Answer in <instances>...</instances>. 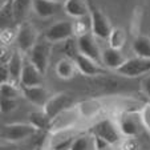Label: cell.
<instances>
[{
  "label": "cell",
  "instance_id": "1",
  "mask_svg": "<svg viewBox=\"0 0 150 150\" xmlns=\"http://www.w3.org/2000/svg\"><path fill=\"white\" fill-rule=\"evenodd\" d=\"M37 132V129L29 122H12L1 126V139L6 142H20L29 138Z\"/></svg>",
  "mask_w": 150,
  "mask_h": 150
},
{
  "label": "cell",
  "instance_id": "2",
  "mask_svg": "<svg viewBox=\"0 0 150 150\" xmlns=\"http://www.w3.org/2000/svg\"><path fill=\"white\" fill-rule=\"evenodd\" d=\"M116 73L125 79H137L146 76L147 73H150V60L138 56L126 59V61L117 69Z\"/></svg>",
  "mask_w": 150,
  "mask_h": 150
},
{
  "label": "cell",
  "instance_id": "3",
  "mask_svg": "<svg viewBox=\"0 0 150 150\" xmlns=\"http://www.w3.org/2000/svg\"><path fill=\"white\" fill-rule=\"evenodd\" d=\"M52 42L47 41L45 39L40 40L35 44V47L31 49L29 52V61L41 72L42 74H45L48 71V65H49V57H51V47Z\"/></svg>",
  "mask_w": 150,
  "mask_h": 150
},
{
  "label": "cell",
  "instance_id": "4",
  "mask_svg": "<svg viewBox=\"0 0 150 150\" xmlns=\"http://www.w3.org/2000/svg\"><path fill=\"white\" fill-rule=\"evenodd\" d=\"M16 45L17 49L21 52H31V49L35 47L37 40V32L35 27L28 21L20 23L16 29Z\"/></svg>",
  "mask_w": 150,
  "mask_h": 150
},
{
  "label": "cell",
  "instance_id": "5",
  "mask_svg": "<svg viewBox=\"0 0 150 150\" xmlns=\"http://www.w3.org/2000/svg\"><path fill=\"white\" fill-rule=\"evenodd\" d=\"M74 36L73 23L69 20H60L52 24L44 33V39L49 42H61L72 39Z\"/></svg>",
  "mask_w": 150,
  "mask_h": 150
},
{
  "label": "cell",
  "instance_id": "6",
  "mask_svg": "<svg viewBox=\"0 0 150 150\" xmlns=\"http://www.w3.org/2000/svg\"><path fill=\"white\" fill-rule=\"evenodd\" d=\"M91 20H92V33L96 36V39L108 40L112 33V27L106 15L98 9L96 6L91 8Z\"/></svg>",
  "mask_w": 150,
  "mask_h": 150
},
{
  "label": "cell",
  "instance_id": "7",
  "mask_svg": "<svg viewBox=\"0 0 150 150\" xmlns=\"http://www.w3.org/2000/svg\"><path fill=\"white\" fill-rule=\"evenodd\" d=\"M76 42L77 48H79V53L94 60V61H97L98 64L102 65V51L100 49L98 44L96 41V36L92 32L77 37Z\"/></svg>",
  "mask_w": 150,
  "mask_h": 150
},
{
  "label": "cell",
  "instance_id": "8",
  "mask_svg": "<svg viewBox=\"0 0 150 150\" xmlns=\"http://www.w3.org/2000/svg\"><path fill=\"white\" fill-rule=\"evenodd\" d=\"M93 136H97L100 138L105 139L106 142L112 145H116L121 141V130L117 127L110 120L104 118L98 121L93 126Z\"/></svg>",
  "mask_w": 150,
  "mask_h": 150
},
{
  "label": "cell",
  "instance_id": "9",
  "mask_svg": "<svg viewBox=\"0 0 150 150\" xmlns=\"http://www.w3.org/2000/svg\"><path fill=\"white\" fill-rule=\"evenodd\" d=\"M73 60L76 62L79 72L86 77H100L101 74L106 73V71H105L106 68L104 65H101L97 61H94V60L89 59V57L84 56L81 53H77L73 57Z\"/></svg>",
  "mask_w": 150,
  "mask_h": 150
},
{
  "label": "cell",
  "instance_id": "10",
  "mask_svg": "<svg viewBox=\"0 0 150 150\" xmlns=\"http://www.w3.org/2000/svg\"><path fill=\"white\" fill-rule=\"evenodd\" d=\"M21 96L31 102L32 105L37 106V108L44 109L48 101L51 100V94L42 85L39 86H27V88H21Z\"/></svg>",
  "mask_w": 150,
  "mask_h": 150
},
{
  "label": "cell",
  "instance_id": "11",
  "mask_svg": "<svg viewBox=\"0 0 150 150\" xmlns=\"http://www.w3.org/2000/svg\"><path fill=\"white\" fill-rule=\"evenodd\" d=\"M42 77H44V74H42L28 59L24 61L23 72H21V76H20L19 84L21 88H27V86H39V85H42V82H44V79H42Z\"/></svg>",
  "mask_w": 150,
  "mask_h": 150
},
{
  "label": "cell",
  "instance_id": "12",
  "mask_svg": "<svg viewBox=\"0 0 150 150\" xmlns=\"http://www.w3.org/2000/svg\"><path fill=\"white\" fill-rule=\"evenodd\" d=\"M72 102H73V100H72L71 96H68V94H65V93H60V94H56V96L51 97V100H49L48 104L45 105L44 110L53 120L54 117L59 116L60 113L71 109Z\"/></svg>",
  "mask_w": 150,
  "mask_h": 150
},
{
  "label": "cell",
  "instance_id": "13",
  "mask_svg": "<svg viewBox=\"0 0 150 150\" xmlns=\"http://www.w3.org/2000/svg\"><path fill=\"white\" fill-rule=\"evenodd\" d=\"M32 9L39 17L48 19L64 9V4L59 0H33Z\"/></svg>",
  "mask_w": 150,
  "mask_h": 150
},
{
  "label": "cell",
  "instance_id": "14",
  "mask_svg": "<svg viewBox=\"0 0 150 150\" xmlns=\"http://www.w3.org/2000/svg\"><path fill=\"white\" fill-rule=\"evenodd\" d=\"M126 59L127 57H125V54L122 53V49H116L112 47L102 49V65L113 72H116L126 61Z\"/></svg>",
  "mask_w": 150,
  "mask_h": 150
},
{
  "label": "cell",
  "instance_id": "15",
  "mask_svg": "<svg viewBox=\"0 0 150 150\" xmlns=\"http://www.w3.org/2000/svg\"><path fill=\"white\" fill-rule=\"evenodd\" d=\"M64 9L69 17L81 19L91 15V4L86 0H64Z\"/></svg>",
  "mask_w": 150,
  "mask_h": 150
},
{
  "label": "cell",
  "instance_id": "16",
  "mask_svg": "<svg viewBox=\"0 0 150 150\" xmlns=\"http://www.w3.org/2000/svg\"><path fill=\"white\" fill-rule=\"evenodd\" d=\"M21 53H23L21 51L16 49V51L9 56L8 62H7V67H8V71H9V76H11V81L15 82V84H19L20 76H21V72H23L24 61H25V60L23 59V54Z\"/></svg>",
  "mask_w": 150,
  "mask_h": 150
},
{
  "label": "cell",
  "instance_id": "17",
  "mask_svg": "<svg viewBox=\"0 0 150 150\" xmlns=\"http://www.w3.org/2000/svg\"><path fill=\"white\" fill-rule=\"evenodd\" d=\"M54 72H56L57 77L61 80H71L76 76V73L79 72L76 67V62L71 57H62L56 62L54 67Z\"/></svg>",
  "mask_w": 150,
  "mask_h": 150
},
{
  "label": "cell",
  "instance_id": "18",
  "mask_svg": "<svg viewBox=\"0 0 150 150\" xmlns=\"http://www.w3.org/2000/svg\"><path fill=\"white\" fill-rule=\"evenodd\" d=\"M132 49L136 56L150 60V36H146V35L137 36L133 40Z\"/></svg>",
  "mask_w": 150,
  "mask_h": 150
},
{
  "label": "cell",
  "instance_id": "19",
  "mask_svg": "<svg viewBox=\"0 0 150 150\" xmlns=\"http://www.w3.org/2000/svg\"><path fill=\"white\" fill-rule=\"evenodd\" d=\"M33 0H12V11H13V19L17 23L25 21L29 9H32Z\"/></svg>",
  "mask_w": 150,
  "mask_h": 150
},
{
  "label": "cell",
  "instance_id": "20",
  "mask_svg": "<svg viewBox=\"0 0 150 150\" xmlns=\"http://www.w3.org/2000/svg\"><path fill=\"white\" fill-rule=\"evenodd\" d=\"M29 124H32L37 130H47L51 129V124H52V118L45 113V110H36L29 113L28 116Z\"/></svg>",
  "mask_w": 150,
  "mask_h": 150
},
{
  "label": "cell",
  "instance_id": "21",
  "mask_svg": "<svg viewBox=\"0 0 150 150\" xmlns=\"http://www.w3.org/2000/svg\"><path fill=\"white\" fill-rule=\"evenodd\" d=\"M120 130H121V134L125 137H129V138H133L138 134V124L137 121L133 118L132 116H125L121 118L120 121Z\"/></svg>",
  "mask_w": 150,
  "mask_h": 150
},
{
  "label": "cell",
  "instance_id": "22",
  "mask_svg": "<svg viewBox=\"0 0 150 150\" xmlns=\"http://www.w3.org/2000/svg\"><path fill=\"white\" fill-rule=\"evenodd\" d=\"M126 39H127V35L124 28H121V27H113L112 33L108 39V44L112 48L122 49L125 47V44H126Z\"/></svg>",
  "mask_w": 150,
  "mask_h": 150
},
{
  "label": "cell",
  "instance_id": "23",
  "mask_svg": "<svg viewBox=\"0 0 150 150\" xmlns=\"http://www.w3.org/2000/svg\"><path fill=\"white\" fill-rule=\"evenodd\" d=\"M21 94V86L19 84L9 81L0 84V97L6 98H17Z\"/></svg>",
  "mask_w": 150,
  "mask_h": 150
},
{
  "label": "cell",
  "instance_id": "24",
  "mask_svg": "<svg viewBox=\"0 0 150 150\" xmlns=\"http://www.w3.org/2000/svg\"><path fill=\"white\" fill-rule=\"evenodd\" d=\"M74 20H76V21H73V29H74V35H76L77 37L92 32L91 15H89V16H85V17H81V19H74Z\"/></svg>",
  "mask_w": 150,
  "mask_h": 150
},
{
  "label": "cell",
  "instance_id": "25",
  "mask_svg": "<svg viewBox=\"0 0 150 150\" xmlns=\"http://www.w3.org/2000/svg\"><path fill=\"white\" fill-rule=\"evenodd\" d=\"M91 139L88 136H77L72 142L71 150H89Z\"/></svg>",
  "mask_w": 150,
  "mask_h": 150
},
{
  "label": "cell",
  "instance_id": "26",
  "mask_svg": "<svg viewBox=\"0 0 150 150\" xmlns=\"http://www.w3.org/2000/svg\"><path fill=\"white\" fill-rule=\"evenodd\" d=\"M17 108V98H6L0 97V109L1 113H12Z\"/></svg>",
  "mask_w": 150,
  "mask_h": 150
},
{
  "label": "cell",
  "instance_id": "27",
  "mask_svg": "<svg viewBox=\"0 0 150 150\" xmlns=\"http://www.w3.org/2000/svg\"><path fill=\"white\" fill-rule=\"evenodd\" d=\"M93 145L96 150H113V146H114V145L109 144V142H106L105 139L100 138L97 136H93Z\"/></svg>",
  "mask_w": 150,
  "mask_h": 150
},
{
  "label": "cell",
  "instance_id": "28",
  "mask_svg": "<svg viewBox=\"0 0 150 150\" xmlns=\"http://www.w3.org/2000/svg\"><path fill=\"white\" fill-rule=\"evenodd\" d=\"M139 116H141V121L144 124V126L150 130V104L145 105L144 108L141 109V114Z\"/></svg>",
  "mask_w": 150,
  "mask_h": 150
},
{
  "label": "cell",
  "instance_id": "29",
  "mask_svg": "<svg viewBox=\"0 0 150 150\" xmlns=\"http://www.w3.org/2000/svg\"><path fill=\"white\" fill-rule=\"evenodd\" d=\"M16 32L17 31H13L11 28H3L1 29V41L8 44L12 40H16Z\"/></svg>",
  "mask_w": 150,
  "mask_h": 150
},
{
  "label": "cell",
  "instance_id": "30",
  "mask_svg": "<svg viewBox=\"0 0 150 150\" xmlns=\"http://www.w3.org/2000/svg\"><path fill=\"white\" fill-rule=\"evenodd\" d=\"M11 81V76H9V71H8V67L7 64H1L0 67V84H3V82H9Z\"/></svg>",
  "mask_w": 150,
  "mask_h": 150
},
{
  "label": "cell",
  "instance_id": "31",
  "mask_svg": "<svg viewBox=\"0 0 150 150\" xmlns=\"http://www.w3.org/2000/svg\"><path fill=\"white\" fill-rule=\"evenodd\" d=\"M141 91L150 100V76L144 77V80L141 81Z\"/></svg>",
  "mask_w": 150,
  "mask_h": 150
},
{
  "label": "cell",
  "instance_id": "32",
  "mask_svg": "<svg viewBox=\"0 0 150 150\" xmlns=\"http://www.w3.org/2000/svg\"><path fill=\"white\" fill-rule=\"evenodd\" d=\"M86 1H88V3L91 4V8H92V7H94V3H93V0H86Z\"/></svg>",
  "mask_w": 150,
  "mask_h": 150
},
{
  "label": "cell",
  "instance_id": "33",
  "mask_svg": "<svg viewBox=\"0 0 150 150\" xmlns=\"http://www.w3.org/2000/svg\"><path fill=\"white\" fill-rule=\"evenodd\" d=\"M59 1H62V3H64V0H59Z\"/></svg>",
  "mask_w": 150,
  "mask_h": 150
}]
</instances>
